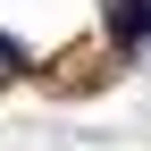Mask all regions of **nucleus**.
Segmentation results:
<instances>
[{
    "instance_id": "1",
    "label": "nucleus",
    "mask_w": 151,
    "mask_h": 151,
    "mask_svg": "<svg viewBox=\"0 0 151 151\" xmlns=\"http://www.w3.org/2000/svg\"><path fill=\"white\" fill-rule=\"evenodd\" d=\"M143 0H109V34H118V42H143Z\"/></svg>"
}]
</instances>
